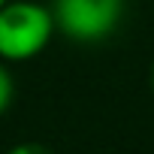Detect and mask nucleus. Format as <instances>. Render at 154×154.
Wrapping results in <instances>:
<instances>
[{"mask_svg": "<svg viewBox=\"0 0 154 154\" xmlns=\"http://www.w3.org/2000/svg\"><path fill=\"white\" fill-rule=\"evenodd\" d=\"M54 15L39 0H6L0 6V60L27 63L54 36Z\"/></svg>", "mask_w": 154, "mask_h": 154, "instance_id": "f257e3e1", "label": "nucleus"}, {"mask_svg": "<svg viewBox=\"0 0 154 154\" xmlns=\"http://www.w3.org/2000/svg\"><path fill=\"white\" fill-rule=\"evenodd\" d=\"M124 6L127 0H54L51 15L57 33L75 45H97L118 30Z\"/></svg>", "mask_w": 154, "mask_h": 154, "instance_id": "f03ea898", "label": "nucleus"}, {"mask_svg": "<svg viewBox=\"0 0 154 154\" xmlns=\"http://www.w3.org/2000/svg\"><path fill=\"white\" fill-rule=\"evenodd\" d=\"M12 97H15V79H12V72H9V63L0 60V118L9 112Z\"/></svg>", "mask_w": 154, "mask_h": 154, "instance_id": "7ed1b4c3", "label": "nucleus"}, {"mask_svg": "<svg viewBox=\"0 0 154 154\" xmlns=\"http://www.w3.org/2000/svg\"><path fill=\"white\" fill-rule=\"evenodd\" d=\"M6 154H54V151L42 142H15Z\"/></svg>", "mask_w": 154, "mask_h": 154, "instance_id": "20e7f679", "label": "nucleus"}, {"mask_svg": "<svg viewBox=\"0 0 154 154\" xmlns=\"http://www.w3.org/2000/svg\"><path fill=\"white\" fill-rule=\"evenodd\" d=\"M151 88H154V69H151Z\"/></svg>", "mask_w": 154, "mask_h": 154, "instance_id": "39448f33", "label": "nucleus"}, {"mask_svg": "<svg viewBox=\"0 0 154 154\" xmlns=\"http://www.w3.org/2000/svg\"><path fill=\"white\" fill-rule=\"evenodd\" d=\"M3 3H6V0H0V6H3Z\"/></svg>", "mask_w": 154, "mask_h": 154, "instance_id": "423d86ee", "label": "nucleus"}]
</instances>
